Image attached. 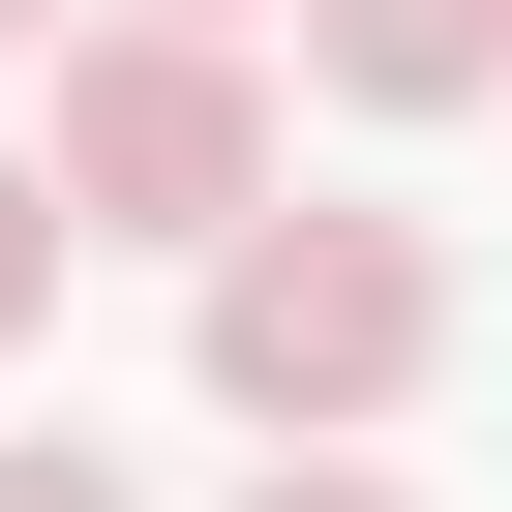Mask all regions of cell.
<instances>
[{"label": "cell", "instance_id": "cell-3", "mask_svg": "<svg viewBox=\"0 0 512 512\" xmlns=\"http://www.w3.org/2000/svg\"><path fill=\"white\" fill-rule=\"evenodd\" d=\"M302 91H362V121H482V91H512V0H302Z\"/></svg>", "mask_w": 512, "mask_h": 512}, {"label": "cell", "instance_id": "cell-6", "mask_svg": "<svg viewBox=\"0 0 512 512\" xmlns=\"http://www.w3.org/2000/svg\"><path fill=\"white\" fill-rule=\"evenodd\" d=\"M241 512H422L392 452H272V482H241Z\"/></svg>", "mask_w": 512, "mask_h": 512}, {"label": "cell", "instance_id": "cell-4", "mask_svg": "<svg viewBox=\"0 0 512 512\" xmlns=\"http://www.w3.org/2000/svg\"><path fill=\"white\" fill-rule=\"evenodd\" d=\"M31 332H61V181L0 151V362H31Z\"/></svg>", "mask_w": 512, "mask_h": 512}, {"label": "cell", "instance_id": "cell-2", "mask_svg": "<svg viewBox=\"0 0 512 512\" xmlns=\"http://www.w3.org/2000/svg\"><path fill=\"white\" fill-rule=\"evenodd\" d=\"M61 241H211V211H272V61H241V31H151V0H121V31H61Z\"/></svg>", "mask_w": 512, "mask_h": 512}, {"label": "cell", "instance_id": "cell-7", "mask_svg": "<svg viewBox=\"0 0 512 512\" xmlns=\"http://www.w3.org/2000/svg\"><path fill=\"white\" fill-rule=\"evenodd\" d=\"M31 31H61V0H0V61H31Z\"/></svg>", "mask_w": 512, "mask_h": 512}, {"label": "cell", "instance_id": "cell-5", "mask_svg": "<svg viewBox=\"0 0 512 512\" xmlns=\"http://www.w3.org/2000/svg\"><path fill=\"white\" fill-rule=\"evenodd\" d=\"M0 512H151V482H121L91 422H61V452H0Z\"/></svg>", "mask_w": 512, "mask_h": 512}, {"label": "cell", "instance_id": "cell-1", "mask_svg": "<svg viewBox=\"0 0 512 512\" xmlns=\"http://www.w3.org/2000/svg\"><path fill=\"white\" fill-rule=\"evenodd\" d=\"M422 362H452V241L422 211H302V181L211 211V392L272 422V452H362Z\"/></svg>", "mask_w": 512, "mask_h": 512}, {"label": "cell", "instance_id": "cell-8", "mask_svg": "<svg viewBox=\"0 0 512 512\" xmlns=\"http://www.w3.org/2000/svg\"><path fill=\"white\" fill-rule=\"evenodd\" d=\"M151 31H241V0H151Z\"/></svg>", "mask_w": 512, "mask_h": 512}]
</instances>
